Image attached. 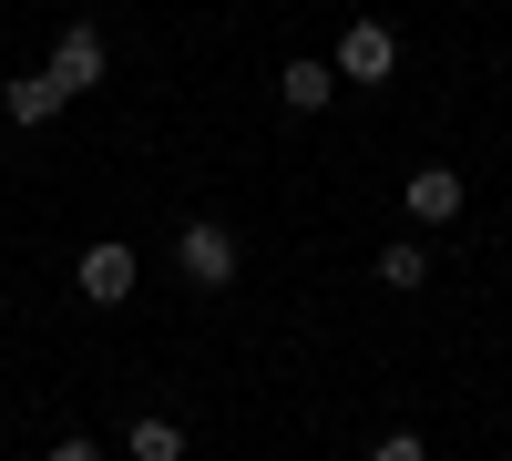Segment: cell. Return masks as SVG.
Returning <instances> with one entry per match:
<instances>
[{
	"instance_id": "277c9868",
	"label": "cell",
	"mask_w": 512,
	"mask_h": 461,
	"mask_svg": "<svg viewBox=\"0 0 512 461\" xmlns=\"http://www.w3.org/2000/svg\"><path fill=\"white\" fill-rule=\"evenodd\" d=\"M390 62H400V41L379 31V21H349V41H338V82H390Z\"/></svg>"
},
{
	"instance_id": "6da1fadb",
	"label": "cell",
	"mask_w": 512,
	"mask_h": 461,
	"mask_svg": "<svg viewBox=\"0 0 512 461\" xmlns=\"http://www.w3.org/2000/svg\"><path fill=\"white\" fill-rule=\"evenodd\" d=\"M41 72H52V93L72 103V93H93V82H103V31L93 21H72L62 41H52V62H41Z\"/></svg>"
},
{
	"instance_id": "8992f818",
	"label": "cell",
	"mask_w": 512,
	"mask_h": 461,
	"mask_svg": "<svg viewBox=\"0 0 512 461\" xmlns=\"http://www.w3.org/2000/svg\"><path fill=\"white\" fill-rule=\"evenodd\" d=\"M0 113H11L21 134H31V123H52V113H62V93H52V72H21V82H0Z\"/></svg>"
},
{
	"instance_id": "3957f363",
	"label": "cell",
	"mask_w": 512,
	"mask_h": 461,
	"mask_svg": "<svg viewBox=\"0 0 512 461\" xmlns=\"http://www.w3.org/2000/svg\"><path fill=\"white\" fill-rule=\"evenodd\" d=\"M134 246H123V236H103V246H82V298H93V308H123V298H134Z\"/></svg>"
},
{
	"instance_id": "8fae6325",
	"label": "cell",
	"mask_w": 512,
	"mask_h": 461,
	"mask_svg": "<svg viewBox=\"0 0 512 461\" xmlns=\"http://www.w3.org/2000/svg\"><path fill=\"white\" fill-rule=\"evenodd\" d=\"M52 461H103V451L93 441H52Z\"/></svg>"
},
{
	"instance_id": "52a82bcc",
	"label": "cell",
	"mask_w": 512,
	"mask_h": 461,
	"mask_svg": "<svg viewBox=\"0 0 512 461\" xmlns=\"http://www.w3.org/2000/svg\"><path fill=\"white\" fill-rule=\"evenodd\" d=\"M328 82H338L328 62H287V72H277V103H287V113H318V103H328Z\"/></svg>"
},
{
	"instance_id": "5b68a950",
	"label": "cell",
	"mask_w": 512,
	"mask_h": 461,
	"mask_svg": "<svg viewBox=\"0 0 512 461\" xmlns=\"http://www.w3.org/2000/svg\"><path fill=\"white\" fill-rule=\"evenodd\" d=\"M461 216V175H451V164H420V175H410V226H451Z\"/></svg>"
},
{
	"instance_id": "9c48e42d",
	"label": "cell",
	"mask_w": 512,
	"mask_h": 461,
	"mask_svg": "<svg viewBox=\"0 0 512 461\" xmlns=\"http://www.w3.org/2000/svg\"><path fill=\"white\" fill-rule=\"evenodd\" d=\"M134 461H185V431L164 421V410H144L134 421Z\"/></svg>"
},
{
	"instance_id": "ba28073f",
	"label": "cell",
	"mask_w": 512,
	"mask_h": 461,
	"mask_svg": "<svg viewBox=\"0 0 512 461\" xmlns=\"http://www.w3.org/2000/svg\"><path fill=\"white\" fill-rule=\"evenodd\" d=\"M420 277H431V246H420V236L379 246V287H420Z\"/></svg>"
},
{
	"instance_id": "30bf717a",
	"label": "cell",
	"mask_w": 512,
	"mask_h": 461,
	"mask_svg": "<svg viewBox=\"0 0 512 461\" xmlns=\"http://www.w3.org/2000/svg\"><path fill=\"white\" fill-rule=\"evenodd\" d=\"M369 461H431V451H420V431H390V441H379Z\"/></svg>"
},
{
	"instance_id": "7a4b0ae2",
	"label": "cell",
	"mask_w": 512,
	"mask_h": 461,
	"mask_svg": "<svg viewBox=\"0 0 512 461\" xmlns=\"http://www.w3.org/2000/svg\"><path fill=\"white\" fill-rule=\"evenodd\" d=\"M175 257H185V277H195V287H236V236H226L216 216H195V226L175 236Z\"/></svg>"
}]
</instances>
